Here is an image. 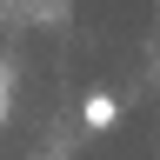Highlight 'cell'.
<instances>
[{"mask_svg": "<svg viewBox=\"0 0 160 160\" xmlns=\"http://www.w3.org/2000/svg\"><path fill=\"white\" fill-rule=\"evenodd\" d=\"M0 87H7V80H0Z\"/></svg>", "mask_w": 160, "mask_h": 160, "instance_id": "obj_3", "label": "cell"}, {"mask_svg": "<svg viewBox=\"0 0 160 160\" xmlns=\"http://www.w3.org/2000/svg\"><path fill=\"white\" fill-rule=\"evenodd\" d=\"M0 120H7V87H0Z\"/></svg>", "mask_w": 160, "mask_h": 160, "instance_id": "obj_2", "label": "cell"}, {"mask_svg": "<svg viewBox=\"0 0 160 160\" xmlns=\"http://www.w3.org/2000/svg\"><path fill=\"white\" fill-rule=\"evenodd\" d=\"M113 120H120V100H113L107 87H93L87 100H80V127H87V133H107Z\"/></svg>", "mask_w": 160, "mask_h": 160, "instance_id": "obj_1", "label": "cell"}]
</instances>
